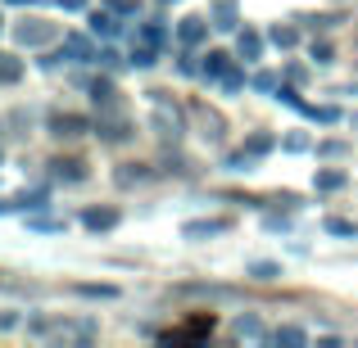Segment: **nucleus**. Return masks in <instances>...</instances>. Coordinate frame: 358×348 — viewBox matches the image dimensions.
<instances>
[{"label": "nucleus", "mask_w": 358, "mask_h": 348, "mask_svg": "<svg viewBox=\"0 0 358 348\" xmlns=\"http://www.w3.org/2000/svg\"><path fill=\"white\" fill-rule=\"evenodd\" d=\"M14 5H32V0H14Z\"/></svg>", "instance_id": "obj_28"}, {"label": "nucleus", "mask_w": 358, "mask_h": 348, "mask_svg": "<svg viewBox=\"0 0 358 348\" xmlns=\"http://www.w3.org/2000/svg\"><path fill=\"white\" fill-rule=\"evenodd\" d=\"M82 227L109 231V227H118V213H114V209H87V213H82Z\"/></svg>", "instance_id": "obj_6"}, {"label": "nucleus", "mask_w": 358, "mask_h": 348, "mask_svg": "<svg viewBox=\"0 0 358 348\" xmlns=\"http://www.w3.org/2000/svg\"><path fill=\"white\" fill-rule=\"evenodd\" d=\"M18 59H9V54H0V82H18Z\"/></svg>", "instance_id": "obj_19"}, {"label": "nucleus", "mask_w": 358, "mask_h": 348, "mask_svg": "<svg viewBox=\"0 0 358 348\" xmlns=\"http://www.w3.org/2000/svg\"><path fill=\"white\" fill-rule=\"evenodd\" d=\"M50 36H55V27L41 23V18H27V23L14 27V41H18V45H45Z\"/></svg>", "instance_id": "obj_1"}, {"label": "nucleus", "mask_w": 358, "mask_h": 348, "mask_svg": "<svg viewBox=\"0 0 358 348\" xmlns=\"http://www.w3.org/2000/svg\"><path fill=\"white\" fill-rule=\"evenodd\" d=\"M272 145H277V140H272L268 131H259V136L245 140V154H250V158H263V154H272Z\"/></svg>", "instance_id": "obj_11"}, {"label": "nucleus", "mask_w": 358, "mask_h": 348, "mask_svg": "<svg viewBox=\"0 0 358 348\" xmlns=\"http://www.w3.org/2000/svg\"><path fill=\"white\" fill-rule=\"evenodd\" d=\"M236 335H241V340H263L259 317H241V321H236Z\"/></svg>", "instance_id": "obj_14"}, {"label": "nucleus", "mask_w": 358, "mask_h": 348, "mask_svg": "<svg viewBox=\"0 0 358 348\" xmlns=\"http://www.w3.org/2000/svg\"><path fill=\"white\" fill-rule=\"evenodd\" d=\"M91 27H96L100 36H114L118 32V23H114V14H91Z\"/></svg>", "instance_id": "obj_16"}, {"label": "nucleus", "mask_w": 358, "mask_h": 348, "mask_svg": "<svg viewBox=\"0 0 358 348\" xmlns=\"http://www.w3.org/2000/svg\"><path fill=\"white\" fill-rule=\"evenodd\" d=\"M236 18H241L236 0H218V5H213V27H222V32H236Z\"/></svg>", "instance_id": "obj_4"}, {"label": "nucleus", "mask_w": 358, "mask_h": 348, "mask_svg": "<svg viewBox=\"0 0 358 348\" xmlns=\"http://www.w3.org/2000/svg\"><path fill=\"white\" fill-rule=\"evenodd\" d=\"M227 68H231V59H227V54H222V50L204 54V63H200V73H204V77H209V82H222V77H227Z\"/></svg>", "instance_id": "obj_5"}, {"label": "nucleus", "mask_w": 358, "mask_h": 348, "mask_svg": "<svg viewBox=\"0 0 358 348\" xmlns=\"http://www.w3.org/2000/svg\"><path fill=\"white\" fill-rule=\"evenodd\" d=\"M59 5H64V9H82V5H87V0H59Z\"/></svg>", "instance_id": "obj_27"}, {"label": "nucleus", "mask_w": 358, "mask_h": 348, "mask_svg": "<svg viewBox=\"0 0 358 348\" xmlns=\"http://www.w3.org/2000/svg\"><path fill=\"white\" fill-rule=\"evenodd\" d=\"M155 127H159V136H164V140H177L182 122H177V114H168V109L159 105V109H155Z\"/></svg>", "instance_id": "obj_9"}, {"label": "nucleus", "mask_w": 358, "mask_h": 348, "mask_svg": "<svg viewBox=\"0 0 358 348\" xmlns=\"http://www.w3.org/2000/svg\"><path fill=\"white\" fill-rule=\"evenodd\" d=\"M272 41H277L281 50H290V45L299 41V32H295V27H272Z\"/></svg>", "instance_id": "obj_17"}, {"label": "nucleus", "mask_w": 358, "mask_h": 348, "mask_svg": "<svg viewBox=\"0 0 358 348\" xmlns=\"http://www.w3.org/2000/svg\"><path fill=\"white\" fill-rule=\"evenodd\" d=\"M254 91H277V77H272V73H259V77H254Z\"/></svg>", "instance_id": "obj_24"}, {"label": "nucleus", "mask_w": 358, "mask_h": 348, "mask_svg": "<svg viewBox=\"0 0 358 348\" xmlns=\"http://www.w3.org/2000/svg\"><path fill=\"white\" fill-rule=\"evenodd\" d=\"M327 231H331V235H354V222H345V218H327Z\"/></svg>", "instance_id": "obj_22"}, {"label": "nucleus", "mask_w": 358, "mask_h": 348, "mask_svg": "<svg viewBox=\"0 0 358 348\" xmlns=\"http://www.w3.org/2000/svg\"><path fill=\"white\" fill-rule=\"evenodd\" d=\"M236 50H241L245 63L259 59V54H263V36H259V32H241V36H236Z\"/></svg>", "instance_id": "obj_8"}, {"label": "nucleus", "mask_w": 358, "mask_h": 348, "mask_svg": "<svg viewBox=\"0 0 358 348\" xmlns=\"http://www.w3.org/2000/svg\"><path fill=\"white\" fill-rule=\"evenodd\" d=\"M313 186H317V190H341V186H345V172L327 167V172H317V176H313Z\"/></svg>", "instance_id": "obj_12"}, {"label": "nucleus", "mask_w": 358, "mask_h": 348, "mask_svg": "<svg viewBox=\"0 0 358 348\" xmlns=\"http://www.w3.org/2000/svg\"><path fill=\"white\" fill-rule=\"evenodd\" d=\"M204 32H209V23L204 18H182V27H177V36H182V45H200Z\"/></svg>", "instance_id": "obj_7"}, {"label": "nucleus", "mask_w": 358, "mask_h": 348, "mask_svg": "<svg viewBox=\"0 0 358 348\" xmlns=\"http://www.w3.org/2000/svg\"><path fill=\"white\" fill-rule=\"evenodd\" d=\"M50 131H55V136H82V131H87V118H78V114H55L50 118Z\"/></svg>", "instance_id": "obj_3"}, {"label": "nucleus", "mask_w": 358, "mask_h": 348, "mask_svg": "<svg viewBox=\"0 0 358 348\" xmlns=\"http://www.w3.org/2000/svg\"><path fill=\"white\" fill-rule=\"evenodd\" d=\"M286 149H290V154H304V149H308V136H304V131H295V136H286Z\"/></svg>", "instance_id": "obj_23"}, {"label": "nucleus", "mask_w": 358, "mask_h": 348, "mask_svg": "<svg viewBox=\"0 0 358 348\" xmlns=\"http://www.w3.org/2000/svg\"><path fill=\"white\" fill-rule=\"evenodd\" d=\"M250 276H254V280H277V276H281V267H277V262H254Z\"/></svg>", "instance_id": "obj_15"}, {"label": "nucleus", "mask_w": 358, "mask_h": 348, "mask_svg": "<svg viewBox=\"0 0 358 348\" xmlns=\"http://www.w3.org/2000/svg\"><path fill=\"white\" fill-rule=\"evenodd\" d=\"M131 63H136V68H150V63H155V45H141V50H131Z\"/></svg>", "instance_id": "obj_21"}, {"label": "nucleus", "mask_w": 358, "mask_h": 348, "mask_svg": "<svg viewBox=\"0 0 358 348\" xmlns=\"http://www.w3.org/2000/svg\"><path fill=\"white\" fill-rule=\"evenodd\" d=\"M114 14H136V0H114Z\"/></svg>", "instance_id": "obj_26"}, {"label": "nucleus", "mask_w": 358, "mask_h": 348, "mask_svg": "<svg viewBox=\"0 0 358 348\" xmlns=\"http://www.w3.org/2000/svg\"><path fill=\"white\" fill-rule=\"evenodd\" d=\"M308 335L299 331V326H286V331H277V344H304Z\"/></svg>", "instance_id": "obj_20"}, {"label": "nucleus", "mask_w": 358, "mask_h": 348, "mask_svg": "<svg viewBox=\"0 0 358 348\" xmlns=\"http://www.w3.org/2000/svg\"><path fill=\"white\" fill-rule=\"evenodd\" d=\"M64 50H69L78 63H91V59H96V50H91L87 36H64Z\"/></svg>", "instance_id": "obj_10"}, {"label": "nucleus", "mask_w": 358, "mask_h": 348, "mask_svg": "<svg viewBox=\"0 0 358 348\" xmlns=\"http://www.w3.org/2000/svg\"><path fill=\"white\" fill-rule=\"evenodd\" d=\"M141 41L159 50V45H164V27H159V23H145V27H141Z\"/></svg>", "instance_id": "obj_18"}, {"label": "nucleus", "mask_w": 358, "mask_h": 348, "mask_svg": "<svg viewBox=\"0 0 358 348\" xmlns=\"http://www.w3.org/2000/svg\"><path fill=\"white\" fill-rule=\"evenodd\" d=\"M227 227H231V222H222V218H209V222H186L182 235H186V240H204V235H222Z\"/></svg>", "instance_id": "obj_2"}, {"label": "nucleus", "mask_w": 358, "mask_h": 348, "mask_svg": "<svg viewBox=\"0 0 358 348\" xmlns=\"http://www.w3.org/2000/svg\"><path fill=\"white\" fill-rule=\"evenodd\" d=\"M55 176H59V181H82V163H73V158H59V163H55Z\"/></svg>", "instance_id": "obj_13"}, {"label": "nucleus", "mask_w": 358, "mask_h": 348, "mask_svg": "<svg viewBox=\"0 0 358 348\" xmlns=\"http://www.w3.org/2000/svg\"><path fill=\"white\" fill-rule=\"evenodd\" d=\"M241 82H245L241 73H231V68H227V77H222V86H227V91H241Z\"/></svg>", "instance_id": "obj_25"}]
</instances>
